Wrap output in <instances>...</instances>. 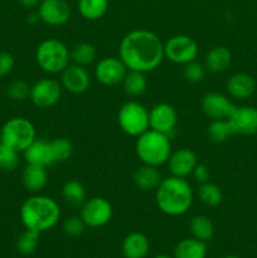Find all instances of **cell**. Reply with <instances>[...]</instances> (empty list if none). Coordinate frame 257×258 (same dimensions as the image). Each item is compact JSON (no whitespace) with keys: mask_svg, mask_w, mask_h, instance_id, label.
<instances>
[{"mask_svg":"<svg viewBox=\"0 0 257 258\" xmlns=\"http://www.w3.org/2000/svg\"><path fill=\"white\" fill-rule=\"evenodd\" d=\"M118 57L128 71L153 72L165 58L164 42L151 30H131L121 39Z\"/></svg>","mask_w":257,"mask_h":258,"instance_id":"cell-1","label":"cell"},{"mask_svg":"<svg viewBox=\"0 0 257 258\" xmlns=\"http://www.w3.org/2000/svg\"><path fill=\"white\" fill-rule=\"evenodd\" d=\"M193 201V189L184 178L168 176L155 190L156 206L166 216H183L190 209Z\"/></svg>","mask_w":257,"mask_h":258,"instance_id":"cell-2","label":"cell"},{"mask_svg":"<svg viewBox=\"0 0 257 258\" xmlns=\"http://www.w3.org/2000/svg\"><path fill=\"white\" fill-rule=\"evenodd\" d=\"M60 219V208L53 198L42 194L29 197L20 207V221L27 229L49 231Z\"/></svg>","mask_w":257,"mask_h":258,"instance_id":"cell-3","label":"cell"},{"mask_svg":"<svg viewBox=\"0 0 257 258\" xmlns=\"http://www.w3.org/2000/svg\"><path fill=\"white\" fill-rule=\"evenodd\" d=\"M135 153L143 164L151 166L164 165L168 163L171 154V144L169 135L160 134L149 128L136 138Z\"/></svg>","mask_w":257,"mask_h":258,"instance_id":"cell-4","label":"cell"},{"mask_svg":"<svg viewBox=\"0 0 257 258\" xmlns=\"http://www.w3.org/2000/svg\"><path fill=\"white\" fill-rule=\"evenodd\" d=\"M35 60L43 72L48 75H60L71 64L70 49L60 40L48 38L37 47Z\"/></svg>","mask_w":257,"mask_h":258,"instance_id":"cell-5","label":"cell"},{"mask_svg":"<svg viewBox=\"0 0 257 258\" xmlns=\"http://www.w3.org/2000/svg\"><path fill=\"white\" fill-rule=\"evenodd\" d=\"M37 139L35 127L28 118H9L0 128V143L23 153Z\"/></svg>","mask_w":257,"mask_h":258,"instance_id":"cell-6","label":"cell"},{"mask_svg":"<svg viewBox=\"0 0 257 258\" xmlns=\"http://www.w3.org/2000/svg\"><path fill=\"white\" fill-rule=\"evenodd\" d=\"M117 123L126 135L138 138L149 130V110L138 101H128L118 110Z\"/></svg>","mask_w":257,"mask_h":258,"instance_id":"cell-7","label":"cell"},{"mask_svg":"<svg viewBox=\"0 0 257 258\" xmlns=\"http://www.w3.org/2000/svg\"><path fill=\"white\" fill-rule=\"evenodd\" d=\"M199 45L191 37L185 34L173 35L164 43V55L175 64H186L198 58Z\"/></svg>","mask_w":257,"mask_h":258,"instance_id":"cell-8","label":"cell"},{"mask_svg":"<svg viewBox=\"0 0 257 258\" xmlns=\"http://www.w3.org/2000/svg\"><path fill=\"white\" fill-rule=\"evenodd\" d=\"M113 214L112 206L103 197H92L86 199L81 206L80 217L85 222L86 227L100 228L111 221Z\"/></svg>","mask_w":257,"mask_h":258,"instance_id":"cell-9","label":"cell"},{"mask_svg":"<svg viewBox=\"0 0 257 258\" xmlns=\"http://www.w3.org/2000/svg\"><path fill=\"white\" fill-rule=\"evenodd\" d=\"M62 86L53 78H42L30 86L29 100L38 108H49L57 105L62 96Z\"/></svg>","mask_w":257,"mask_h":258,"instance_id":"cell-10","label":"cell"},{"mask_svg":"<svg viewBox=\"0 0 257 258\" xmlns=\"http://www.w3.org/2000/svg\"><path fill=\"white\" fill-rule=\"evenodd\" d=\"M127 71L120 57H105L96 63L93 75L101 85L112 87L122 83Z\"/></svg>","mask_w":257,"mask_h":258,"instance_id":"cell-11","label":"cell"},{"mask_svg":"<svg viewBox=\"0 0 257 258\" xmlns=\"http://www.w3.org/2000/svg\"><path fill=\"white\" fill-rule=\"evenodd\" d=\"M38 18L49 27L65 25L71 18V7L66 0H40Z\"/></svg>","mask_w":257,"mask_h":258,"instance_id":"cell-12","label":"cell"},{"mask_svg":"<svg viewBox=\"0 0 257 258\" xmlns=\"http://www.w3.org/2000/svg\"><path fill=\"white\" fill-rule=\"evenodd\" d=\"M178 122V113L171 105L165 102L153 106L149 111V128L169 135Z\"/></svg>","mask_w":257,"mask_h":258,"instance_id":"cell-13","label":"cell"},{"mask_svg":"<svg viewBox=\"0 0 257 258\" xmlns=\"http://www.w3.org/2000/svg\"><path fill=\"white\" fill-rule=\"evenodd\" d=\"M227 121L233 134L246 136L257 134V108L253 106H236Z\"/></svg>","mask_w":257,"mask_h":258,"instance_id":"cell-14","label":"cell"},{"mask_svg":"<svg viewBox=\"0 0 257 258\" xmlns=\"http://www.w3.org/2000/svg\"><path fill=\"white\" fill-rule=\"evenodd\" d=\"M60 86L63 90L72 95H82L88 91L91 85V76L86 67L71 63L60 73Z\"/></svg>","mask_w":257,"mask_h":258,"instance_id":"cell-15","label":"cell"},{"mask_svg":"<svg viewBox=\"0 0 257 258\" xmlns=\"http://www.w3.org/2000/svg\"><path fill=\"white\" fill-rule=\"evenodd\" d=\"M236 106L226 95L219 92H209L202 98V111L211 120L228 118Z\"/></svg>","mask_w":257,"mask_h":258,"instance_id":"cell-16","label":"cell"},{"mask_svg":"<svg viewBox=\"0 0 257 258\" xmlns=\"http://www.w3.org/2000/svg\"><path fill=\"white\" fill-rule=\"evenodd\" d=\"M166 164L171 175L185 179L193 173L194 168L198 164V158L191 149L181 148L171 151Z\"/></svg>","mask_w":257,"mask_h":258,"instance_id":"cell-17","label":"cell"},{"mask_svg":"<svg viewBox=\"0 0 257 258\" xmlns=\"http://www.w3.org/2000/svg\"><path fill=\"white\" fill-rule=\"evenodd\" d=\"M23 155H24L25 163L27 164L42 165L45 166V168L55 164L54 158H53L50 141L45 140V139H35V140L23 151Z\"/></svg>","mask_w":257,"mask_h":258,"instance_id":"cell-18","label":"cell"},{"mask_svg":"<svg viewBox=\"0 0 257 258\" xmlns=\"http://www.w3.org/2000/svg\"><path fill=\"white\" fill-rule=\"evenodd\" d=\"M228 95L234 100L243 101L251 97L256 91V81L251 75L244 72L234 73L226 83Z\"/></svg>","mask_w":257,"mask_h":258,"instance_id":"cell-19","label":"cell"},{"mask_svg":"<svg viewBox=\"0 0 257 258\" xmlns=\"http://www.w3.org/2000/svg\"><path fill=\"white\" fill-rule=\"evenodd\" d=\"M22 183L28 191L39 194L48 184V171L45 166L27 164L22 173Z\"/></svg>","mask_w":257,"mask_h":258,"instance_id":"cell-20","label":"cell"},{"mask_svg":"<svg viewBox=\"0 0 257 258\" xmlns=\"http://www.w3.org/2000/svg\"><path fill=\"white\" fill-rule=\"evenodd\" d=\"M133 180L136 188H139L140 190L151 191L156 190L159 184L163 180V176H161V173L159 171V168L143 164L140 168L135 170Z\"/></svg>","mask_w":257,"mask_h":258,"instance_id":"cell-21","label":"cell"},{"mask_svg":"<svg viewBox=\"0 0 257 258\" xmlns=\"http://www.w3.org/2000/svg\"><path fill=\"white\" fill-rule=\"evenodd\" d=\"M150 249L148 237L141 232H131L123 238L122 254L125 258H145Z\"/></svg>","mask_w":257,"mask_h":258,"instance_id":"cell-22","label":"cell"},{"mask_svg":"<svg viewBox=\"0 0 257 258\" xmlns=\"http://www.w3.org/2000/svg\"><path fill=\"white\" fill-rule=\"evenodd\" d=\"M232 63L231 50L223 45H216L207 52L204 58L206 70L212 73L224 72Z\"/></svg>","mask_w":257,"mask_h":258,"instance_id":"cell-23","label":"cell"},{"mask_svg":"<svg viewBox=\"0 0 257 258\" xmlns=\"http://www.w3.org/2000/svg\"><path fill=\"white\" fill-rule=\"evenodd\" d=\"M207 244L199 239L184 238L174 248V258H206Z\"/></svg>","mask_w":257,"mask_h":258,"instance_id":"cell-24","label":"cell"},{"mask_svg":"<svg viewBox=\"0 0 257 258\" xmlns=\"http://www.w3.org/2000/svg\"><path fill=\"white\" fill-rule=\"evenodd\" d=\"M122 88L130 97H140L148 90V78L146 73L138 71H127L122 81Z\"/></svg>","mask_w":257,"mask_h":258,"instance_id":"cell-25","label":"cell"},{"mask_svg":"<svg viewBox=\"0 0 257 258\" xmlns=\"http://www.w3.org/2000/svg\"><path fill=\"white\" fill-rule=\"evenodd\" d=\"M189 228H190L191 236L202 242L211 241L214 234L213 222L209 217L203 216V214L194 216L189 222Z\"/></svg>","mask_w":257,"mask_h":258,"instance_id":"cell-26","label":"cell"},{"mask_svg":"<svg viewBox=\"0 0 257 258\" xmlns=\"http://www.w3.org/2000/svg\"><path fill=\"white\" fill-rule=\"evenodd\" d=\"M62 198L71 207H81L87 199L86 189L78 180H68L62 186Z\"/></svg>","mask_w":257,"mask_h":258,"instance_id":"cell-27","label":"cell"},{"mask_svg":"<svg viewBox=\"0 0 257 258\" xmlns=\"http://www.w3.org/2000/svg\"><path fill=\"white\" fill-rule=\"evenodd\" d=\"M77 8L86 20H98L107 13L108 0H78Z\"/></svg>","mask_w":257,"mask_h":258,"instance_id":"cell-28","label":"cell"},{"mask_svg":"<svg viewBox=\"0 0 257 258\" xmlns=\"http://www.w3.org/2000/svg\"><path fill=\"white\" fill-rule=\"evenodd\" d=\"M70 55L71 63L86 67V66H90L91 63H93V60L96 59L97 50H96L95 45L91 44V43L80 42L73 45L72 49H70Z\"/></svg>","mask_w":257,"mask_h":258,"instance_id":"cell-29","label":"cell"},{"mask_svg":"<svg viewBox=\"0 0 257 258\" xmlns=\"http://www.w3.org/2000/svg\"><path fill=\"white\" fill-rule=\"evenodd\" d=\"M198 198L204 206L209 207V208H216L223 201V193L217 184L207 181V183L199 185Z\"/></svg>","mask_w":257,"mask_h":258,"instance_id":"cell-30","label":"cell"},{"mask_svg":"<svg viewBox=\"0 0 257 258\" xmlns=\"http://www.w3.org/2000/svg\"><path fill=\"white\" fill-rule=\"evenodd\" d=\"M207 135H208V139L212 143L222 144L226 143L229 139V136L233 135V131H232L227 118L212 120L208 127H207Z\"/></svg>","mask_w":257,"mask_h":258,"instance_id":"cell-31","label":"cell"},{"mask_svg":"<svg viewBox=\"0 0 257 258\" xmlns=\"http://www.w3.org/2000/svg\"><path fill=\"white\" fill-rule=\"evenodd\" d=\"M39 232L25 228V231L22 232L17 239L18 252L25 254V256L34 253L38 247V243H39Z\"/></svg>","mask_w":257,"mask_h":258,"instance_id":"cell-32","label":"cell"},{"mask_svg":"<svg viewBox=\"0 0 257 258\" xmlns=\"http://www.w3.org/2000/svg\"><path fill=\"white\" fill-rule=\"evenodd\" d=\"M50 146L54 163H63L72 156L73 144L70 139L55 138L54 140H50Z\"/></svg>","mask_w":257,"mask_h":258,"instance_id":"cell-33","label":"cell"},{"mask_svg":"<svg viewBox=\"0 0 257 258\" xmlns=\"http://www.w3.org/2000/svg\"><path fill=\"white\" fill-rule=\"evenodd\" d=\"M19 165V153L0 143V171H13Z\"/></svg>","mask_w":257,"mask_h":258,"instance_id":"cell-34","label":"cell"},{"mask_svg":"<svg viewBox=\"0 0 257 258\" xmlns=\"http://www.w3.org/2000/svg\"><path fill=\"white\" fill-rule=\"evenodd\" d=\"M8 97L15 102H23L30 96V86L23 80H14L7 87Z\"/></svg>","mask_w":257,"mask_h":258,"instance_id":"cell-35","label":"cell"},{"mask_svg":"<svg viewBox=\"0 0 257 258\" xmlns=\"http://www.w3.org/2000/svg\"><path fill=\"white\" fill-rule=\"evenodd\" d=\"M206 66L204 63L198 62V60H193L186 64H184L183 68V76L188 82L190 83H199L204 80L206 77Z\"/></svg>","mask_w":257,"mask_h":258,"instance_id":"cell-36","label":"cell"},{"mask_svg":"<svg viewBox=\"0 0 257 258\" xmlns=\"http://www.w3.org/2000/svg\"><path fill=\"white\" fill-rule=\"evenodd\" d=\"M86 224L82 221V218L78 216L68 217L63 222V232L70 237H80L85 232Z\"/></svg>","mask_w":257,"mask_h":258,"instance_id":"cell-37","label":"cell"},{"mask_svg":"<svg viewBox=\"0 0 257 258\" xmlns=\"http://www.w3.org/2000/svg\"><path fill=\"white\" fill-rule=\"evenodd\" d=\"M15 66L14 55L9 52L2 50L0 52V77L8 76Z\"/></svg>","mask_w":257,"mask_h":258,"instance_id":"cell-38","label":"cell"},{"mask_svg":"<svg viewBox=\"0 0 257 258\" xmlns=\"http://www.w3.org/2000/svg\"><path fill=\"white\" fill-rule=\"evenodd\" d=\"M191 176L194 178V180L198 184H204L207 181H209V178H211V171H209V168L206 165V164L198 163L197 166L194 168L193 173H191Z\"/></svg>","mask_w":257,"mask_h":258,"instance_id":"cell-39","label":"cell"},{"mask_svg":"<svg viewBox=\"0 0 257 258\" xmlns=\"http://www.w3.org/2000/svg\"><path fill=\"white\" fill-rule=\"evenodd\" d=\"M19 4L22 5L23 8H27V9H32V8H35L39 5L40 0H18Z\"/></svg>","mask_w":257,"mask_h":258,"instance_id":"cell-40","label":"cell"},{"mask_svg":"<svg viewBox=\"0 0 257 258\" xmlns=\"http://www.w3.org/2000/svg\"><path fill=\"white\" fill-rule=\"evenodd\" d=\"M155 258H171V257L168 256V254H158Z\"/></svg>","mask_w":257,"mask_h":258,"instance_id":"cell-41","label":"cell"},{"mask_svg":"<svg viewBox=\"0 0 257 258\" xmlns=\"http://www.w3.org/2000/svg\"><path fill=\"white\" fill-rule=\"evenodd\" d=\"M223 258H241L239 256H234V254H229V256H226V257H223Z\"/></svg>","mask_w":257,"mask_h":258,"instance_id":"cell-42","label":"cell"}]
</instances>
